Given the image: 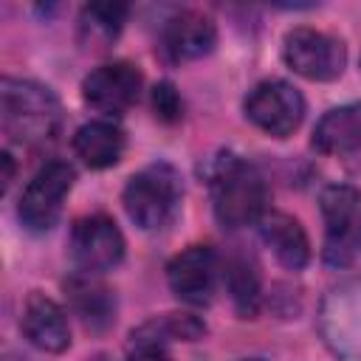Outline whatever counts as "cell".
Instances as JSON below:
<instances>
[{"mask_svg":"<svg viewBox=\"0 0 361 361\" xmlns=\"http://www.w3.org/2000/svg\"><path fill=\"white\" fill-rule=\"evenodd\" d=\"M319 330L338 361H361V279H347L322 299Z\"/></svg>","mask_w":361,"mask_h":361,"instance_id":"obj_4","label":"cell"},{"mask_svg":"<svg viewBox=\"0 0 361 361\" xmlns=\"http://www.w3.org/2000/svg\"><path fill=\"white\" fill-rule=\"evenodd\" d=\"M124 257V237L113 217L87 214L79 217L71 228V259L79 274H102L118 265Z\"/></svg>","mask_w":361,"mask_h":361,"instance_id":"obj_8","label":"cell"},{"mask_svg":"<svg viewBox=\"0 0 361 361\" xmlns=\"http://www.w3.org/2000/svg\"><path fill=\"white\" fill-rule=\"evenodd\" d=\"M76 180V172L68 161H48L45 166H39V172L28 180V186L20 195V206L17 214L23 220V226L28 231H48L56 226L65 197L71 192Z\"/></svg>","mask_w":361,"mask_h":361,"instance_id":"obj_5","label":"cell"},{"mask_svg":"<svg viewBox=\"0 0 361 361\" xmlns=\"http://www.w3.org/2000/svg\"><path fill=\"white\" fill-rule=\"evenodd\" d=\"M144 327L149 333H155L158 338H164V341H172V338L195 341L206 333V324L200 319H195L192 313H166V316H158V319L147 322Z\"/></svg>","mask_w":361,"mask_h":361,"instance_id":"obj_20","label":"cell"},{"mask_svg":"<svg viewBox=\"0 0 361 361\" xmlns=\"http://www.w3.org/2000/svg\"><path fill=\"white\" fill-rule=\"evenodd\" d=\"M322 217L327 226V240L347 234L361 220V189L347 183H333L322 192Z\"/></svg>","mask_w":361,"mask_h":361,"instance_id":"obj_18","label":"cell"},{"mask_svg":"<svg viewBox=\"0 0 361 361\" xmlns=\"http://www.w3.org/2000/svg\"><path fill=\"white\" fill-rule=\"evenodd\" d=\"M127 361H172L166 353V341L149 333L144 324L130 333V347H127Z\"/></svg>","mask_w":361,"mask_h":361,"instance_id":"obj_21","label":"cell"},{"mask_svg":"<svg viewBox=\"0 0 361 361\" xmlns=\"http://www.w3.org/2000/svg\"><path fill=\"white\" fill-rule=\"evenodd\" d=\"M259 234L285 268L299 271L307 265L310 243H307V234L296 217H290L285 212H265L259 220Z\"/></svg>","mask_w":361,"mask_h":361,"instance_id":"obj_13","label":"cell"},{"mask_svg":"<svg viewBox=\"0 0 361 361\" xmlns=\"http://www.w3.org/2000/svg\"><path fill=\"white\" fill-rule=\"evenodd\" d=\"M172 293L186 305H209L220 282V257L212 245H189L166 265Z\"/></svg>","mask_w":361,"mask_h":361,"instance_id":"obj_9","label":"cell"},{"mask_svg":"<svg viewBox=\"0 0 361 361\" xmlns=\"http://www.w3.org/2000/svg\"><path fill=\"white\" fill-rule=\"evenodd\" d=\"M141 85H144V76L135 65L107 62L85 76L82 96L93 110L107 113V116H121L135 104Z\"/></svg>","mask_w":361,"mask_h":361,"instance_id":"obj_10","label":"cell"},{"mask_svg":"<svg viewBox=\"0 0 361 361\" xmlns=\"http://www.w3.org/2000/svg\"><path fill=\"white\" fill-rule=\"evenodd\" d=\"M226 288L243 319H254L259 310V271L248 257H231L226 262Z\"/></svg>","mask_w":361,"mask_h":361,"instance_id":"obj_19","label":"cell"},{"mask_svg":"<svg viewBox=\"0 0 361 361\" xmlns=\"http://www.w3.org/2000/svg\"><path fill=\"white\" fill-rule=\"evenodd\" d=\"M0 161H3V189H8V183L14 178V164H11V155L8 152H3Z\"/></svg>","mask_w":361,"mask_h":361,"instance_id":"obj_24","label":"cell"},{"mask_svg":"<svg viewBox=\"0 0 361 361\" xmlns=\"http://www.w3.org/2000/svg\"><path fill=\"white\" fill-rule=\"evenodd\" d=\"M0 121L8 141L20 147H45L62 130V104L51 87L6 76L0 85Z\"/></svg>","mask_w":361,"mask_h":361,"instance_id":"obj_2","label":"cell"},{"mask_svg":"<svg viewBox=\"0 0 361 361\" xmlns=\"http://www.w3.org/2000/svg\"><path fill=\"white\" fill-rule=\"evenodd\" d=\"M23 336L42 353H62L71 344V327L65 310L45 293H31L20 316Z\"/></svg>","mask_w":361,"mask_h":361,"instance_id":"obj_12","label":"cell"},{"mask_svg":"<svg viewBox=\"0 0 361 361\" xmlns=\"http://www.w3.org/2000/svg\"><path fill=\"white\" fill-rule=\"evenodd\" d=\"M180 197H183L180 175L175 166L164 161L149 164L141 172H135L121 192L127 217L144 231L164 228L178 214Z\"/></svg>","mask_w":361,"mask_h":361,"instance_id":"obj_3","label":"cell"},{"mask_svg":"<svg viewBox=\"0 0 361 361\" xmlns=\"http://www.w3.org/2000/svg\"><path fill=\"white\" fill-rule=\"evenodd\" d=\"M245 118L274 138H288L305 118V96L285 79H265L245 96Z\"/></svg>","mask_w":361,"mask_h":361,"instance_id":"obj_6","label":"cell"},{"mask_svg":"<svg viewBox=\"0 0 361 361\" xmlns=\"http://www.w3.org/2000/svg\"><path fill=\"white\" fill-rule=\"evenodd\" d=\"M180 96H178V90L169 85V82H161V85H155V90H152V110H155V116L158 118H164V121H178L180 118Z\"/></svg>","mask_w":361,"mask_h":361,"instance_id":"obj_23","label":"cell"},{"mask_svg":"<svg viewBox=\"0 0 361 361\" xmlns=\"http://www.w3.org/2000/svg\"><path fill=\"white\" fill-rule=\"evenodd\" d=\"M361 254V220L341 237L324 240V259L330 265H347Z\"/></svg>","mask_w":361,"mask_h":361,"instance_id":"obj_22","label":"cell"},{"mask_svg":"<svg viewBox=\"0 0 361 361\" xmlns=\"http://www.w3.org/2000/svg\"><path fill=\"white\" fill-rule=\"evenodd\" d=\"M124 3H90L79 14V39L87 48H107L124 28L127 20Z\"/></svg>","mask_w":361,"mask_h":361,"instance_id":"obj_17","label":"cell"},{"mask_svg":"<svg viewBox=\"0 0 361 361\" xmlns=\"http://www.w3.org/2000/svg\"><path fill=\"white\" fill-rule=\"evenodd\" d=\"M73 152L90 169H107L121 161L124 133L113 121H87L73 133Z\"/></svg>","mask_w":361,"mask_h":361,"instance_id":"obj_15","label":"cell"},{"mask_svg":"<svg viewBox=\"0 0 361 361\" xmlns=\"http://www.w3.org/2000/svg\"><path fill=\"white\" fill-rule=\"evenodd\" d=\"M68 293H71V302H73L76 313L82 316V322L90 330H102L113 322V310H116L113 293L104 285H99L90 274L73 276L68 282Z\"/></svg>","mask_w":361,"mask_h":361,"instance_id":"obj_16","label":"cell"},{"mask_svg":"<svg viewBox=\"0 0 361 361\" xmlns=\"http://www.w3.org/2000/svg\"><path fill=\"white\" fill-rule=\"evenodd\" d=\"M282 59L293 73L310 82H330L341 76L347 65V48L338 37L302 25L285 34Z\"/></svg>","mask_w":361,"mask_h":361,"instance_id":"obj_7","label":"cell"},{"mask_svg":"<svg viewBox=\"0 0 361 361\" xmlns=\"http://www.w3.org/2000/svg\"><path fill=\"white\" fill-rule=\"evenodd\" d=\"M313 147L327 155L361 152V102L327 110L313 130Z\"/></svg>","mask_w":361,"mask_h":361,"instance_id":"obj_14","label":"cell"},{"mask_svg":"<svg viewBox=\"0 0 361 361\" xmlns=\"http://www.w3.org/2000/svg\"><path fill=\"white\" fill-rule=\"evenodd\" d=\"M214 45H217L214 20L203 11H195V8L172 14L161 31V51L166 54L169 62L200 59V56L212 54Z\"/></svg>","mask_w":361,"mask_h":361,"instance_id":"obj_11","label":"cell"},{"mask_svg":"<svg viewBox=\"0 0 361 361\" xmlns=\"http://www.w3.org/2000/svg\"><path fill=\"white\" fill-rule=\"evenodd\" d=\"M209 195L214 217L223 228H243L248 223H259L268 212V183L262 172L234 152H220L212 161Z\"/></svg>","mask_w":361,"mask_h":361,"instance_id":"obj_1","label":"cell"},{"mask_svg":"<svg viewBox=\"0 0 361 361\" xmlns=\"http://www.w3.org/2000/svg\"><path fill=\"white\" fill-rule=\"evenodd\" d=\"M243 361H262V358H243Z\"/></svg>","mask_w":361,"mask_h":361,"instance_id":"obj_25","label":"cell"}]
</instances>
